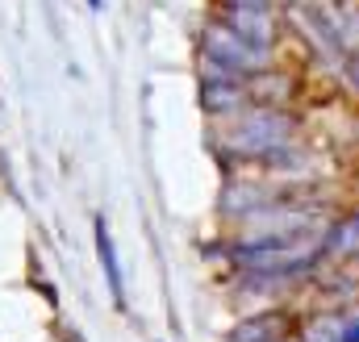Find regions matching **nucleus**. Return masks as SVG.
Listing matches in <instances>:
<instances>
[{"label":"nucleus","mask_w":359,"mask_h":342,"mask_svg":"<svg viewBox=\"0 0 359 342\" xmlns=\"http://www.w3.org/2000/svg\"><path fill=\"white\" fill-rule=\"evenodd\" d=\"M288 134H292V121L280 117V113H271V109H264V113H251V117L238 125L234 151H243V155H264L271 146H284Z\"/></svg>","instance_id":"f257e3e1"},{"label":"nucleus","mask_w":359,"mask_h":342,"mask_svg":"<svg viewBox=\"0 0 359 342\" xmlns=\"http://www.w3.org/2000/svg\"><path fill=\"white\" fill-rule=\"evenodd\" d=\"M96 251H100V267H104V280H109V292L113 301L121 305V263H117V251H113V238H109V226L96 221Z\"/></svg>","instance_id":"7ed1b4c3"},{"label":"nucleus","mask_w":359,"mask_h":342,"mask_svg":"<svg viewBox=\"0 0 359 342\" xmlns=\"http://www.w3.org/2000/svg\"><path fill=\"white\" fill-rule=\"evenodd\" d=\"M209 55H213L217 63H226L230 71H251V67L264 63V46H251L238 29H213Z\"/></svg>","instance_id":"f03ea898"},{"label":"nucleus","mask_w":359,"mask_h":342,"mask_svg":"<svg viewBox=\"0 0 359 342\" xmlns=\"http://www.w3.org/2000/svg\"><path fill=\"white\" fill-rule=\"evenodd\" d=\"M339 342H359V322H355V326H347V330H343V338H339Z\"/></svg>","instance_id":"20e7f679"}]
</instances>
